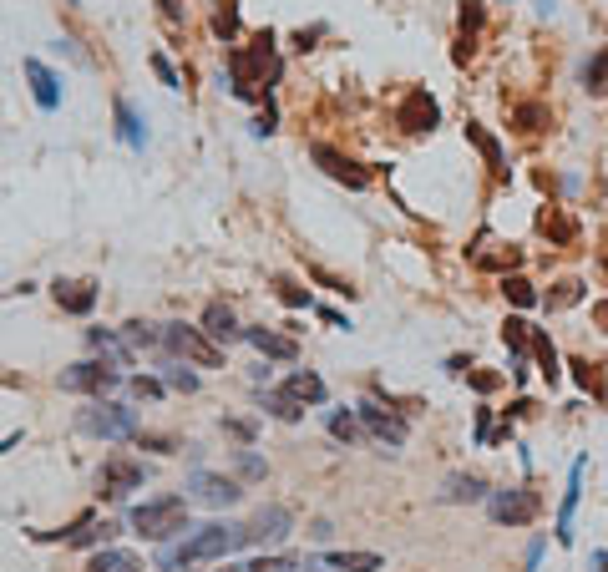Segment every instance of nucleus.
Masks as SVG:
<instances>
[{
    "label": "nucleus",
    "mask_w": 608,
    "mask_h": 572,
    "mask_svg": "<svg viewBox=\"0 0 608 572\" xmlns=\"http://www.w3.org/2000/svg\"><path fill=\"white\" fill-rule=\"evenodd\" d=\"M234 547H244V526H223V522H213V526H198V532H193V537H187L178 552L162 557V562H168V568H198V562L229 557Z\"/></svg>",
    "instance_id": "obj_1"
},
{
    "label": "nucleus",
    "mask_w": 608,
    "mask_h": 572,
    "mask_svg": "<svg viewBox=\"0 0 608 572\" xmlns=\"http://www.w3.org/2000/svg\"><path fill=\"white\" fill-rule=\"evenodd\" d=\"M132 526H137L142 537L168 542L172 532H183V526H187V507H183V496H153V502L132 507Z\"/></svg>",
    "instance_id": "obj_2"
},
{
    "label": "nucleus",
    "mask_w": 608,
    "mask_h": 572,
    "mask_svg": "<svg viewBox=\"0 0 608 572\" xmlns=\"http://www.w3.org/2000/svg\"><path fill=\"white\" fill-rule=\"evenodd\" d=\"M487 511H492V522L502 526H528L537 511H543V496L532 492V486H507V492H487Z\"/></svg>",
    "instance_id": "obj_3"
},
{
    "label": "nucleus",
    "mask_w": 608,
    "mask_h": 572,
    "mask_svg": "<svg viewBox=\"0 0 608 572\" xmlns=\"http://www.w3.org/2000/svg\"><path fill=\"white\" fill-rule=\"evenodd\" d=\"M142 481H147V466H142L137 456H127V451H112L107 461H102V481H96V486H102L107 502H122L127 492H137Z\"/></svg>",
    "instance_id": "obj_4"
},
{
    "label": "nucleus",
    "mask_w": 608,
    "mask_h": 572,
    "mask_svg": "<svg viewBox=\"0 0 608 572\" xmlns=\"http://www.w3.org/2000/svg\"><path fill=\"white\" fill-rule=\"evenodd\" d=\"M162 344H168L172 355H183V360H193V365H223V344H213L203 329H193V325H168L162 329Z\"/></svg>",
    "instance_id": "obj_5"
},
{
    "label": "nucleus",
    "mask_w": 608,
    "mask_h": 572,
    "mask_svg": "<svg viewBox=\"0 0 608 572\" xmlns=\"http://www.w3.org/2000/svg\"><path fill=\"white\" fill-rule=\"evenodd\" d=\"M81 431L102 435V441H127V435H137V416L112 401H96L92 410H81Z\"/></svg>",
    "instance_id": "obj_6"
},
{
    "label": "nucleus",
    "mask_w": 608,
    "mask_h": 572,
    "mask_svg": "<svg viewBox=\"0 0 608 572\" xmlns=\"http://www.w3.org/2000/svg\"><path fill=\"white\" fill-rule=\"evenodd\" d=\"M122 385V375L102 365V360H81L71 370H62V390H77V395H107V390Z\"/></svg>",
    "instance_id": "obj_7"
},
{
    "label": "nucleus",
    "mask_w": 608,
    "mask_h": 572,
    "mask_svg": "<svg viewBox=\"0 0 608 572\" xmlns=\"http://www.w3.org/2000/svg\"><path fill=\"white\" fill-rule=\"evenodd\" d=\"M289 526H295V517H289V507H264L254 511V522L244 526V547H274V542L289 537Z\"/></svg>",
    "instance_id": "obj_8"
},
{
    "label": "nucleus",
    "mask_w": 608,
    "mask_h": 572,
    "mask_svg": "<svg viewBox=\"0 0 608 572\" xmlns=\"http://www.w3.org/2000/svg\"><path fill=\"white\" fill-rule=\"evenodd\" d=\"M314 162H320V168L329 172V178H335V183H345V187H371V172L360 168L355 157H345V153H335V147H329V142H314Z\"/></svg>",
    "instance_id": "obj_9"
},
{
    "label": "nucleus",
    "mask_w": 608,
    "mask_h": 572,
    "mask_svg": "<svg viewBox=\"0 0 608 572\" xmlns=\"http://www.w3.org/2000/svg\"><path fill=\"white\" fill-rule=\"evenodd\" d=\"M396 122L405 127V132H431V127L441 122V107L431 102V92H405V102H401V112H396Z\"/></svg>",
    "instance_id": "obj_10"
},
{
    "label": "nucleus",
    "mask_w": 608,
    "mask_h": 572,
    "mask_svg": "<svg viewBox=\"0 0 608 572\" xmlns=\"http://www.w3.org/2000/svg\"><path fill=\"white\" fill-rule=\"evenodd\" d=\"M360 426H365L375 441H386V446H405V435H411V431H405V420L396 416V410H380L375 401L360 405Z\"/></svg>",
    "instance_id": "obj_11"
},
{
    "label": "nucleus",
    "mask_w": 608,
    "mask_h": 572,
    "mask_svg": "<svg viewBox=\"0 0 608 572\" xmlns=\"http://www.w3.org/2000/svg\"><path fill=\"white\" fill-rule=\"evenodd\" d=\"M187 492H198L208 507H234L238 496V481H229V477H213V471H193V481H187Z\"/></svg>",
    "instance_id": "obj_12"
},
{
    "label": "nucleus",
    "mask_w": 608,
    "mask_h": 572,
    "mask_svg": "<svg viewBox=\"0 0 608 572\" xmlns=\"http://www.w3.org/2000/svg\"><path fill=\"white\" fill-rule=\"evenodd\" d=\"M56 304H62L66 314H92L96 310V284L92 278H56Z\"/></svg>",
    "instance_id": "obj_13"
},
{
    "label": "nucleus",
    "mask_w": 608,
    "mask_h": 572,
    "mask_svg": "<svg viewBox=\"0 0 608 572\" xmlns=\"http://www.w3.org/2000/svg\"><path fill=\"white\" fill-rule=\"evenodd\" d=\"M279 395H284V401H295V405H325V401H329L325 380H320L314 370H295V375L279 385Z\"/></svg>",
    "instance_id": "obj_14"
},
{
    "label": "nucleus",
    "mask_w": 608,
    "mask_h": 572,
    "mask_svg": "<svg viewBox=\"0 0 608 572\" xmlns=\"http://www.w3.org/2000/svg\"><path fill=\"white\" fill-rule=\"evenodd\" d=\"M26 77H31V92H36V102H41V107H46V112L62 107V81H56V71H51L46 62L26 56Z\"/></svg>",
    "instance_id": "obj_15"
},
{
    "label": "nucleus",
    "mask_w": 608,
    "mask_h": 572,
    "mask_svg": "<svg viewBox=\"0 0 608 572\" xmlns=\"http://www.w3.org/2000/svg\"><path fill=\"white\" fill-rule=\"evenodd\" d=\"M244 340H249L264 360H295V355H299V344L289 340V335H274V329H264V325H259V329H244Z\"/></svg>",
    "instance_id": "obj_16"
},
{
    "label": "nucleus",
    "mask_w": 608,
    "mask_h": 572,
    "mask_svg": "<svg viewBox=\"0 0 608 572\" xmlns=\"http://www.w3.org/2000/svg\"><path fill=\"white\" fill-rule=\"evenodd\" d=\"M583 471H588V461L573 466V477H568V492H562V511H558V542L568 547L573 542V511H578V492H583Z\"/></svg>",
    "instance_id": "obj_17"
},
{
    "label": "nucleus",
    "mask_w": 608,
    "mask_h": 572,
    "mask_svg": "<svg viewBox=\"0 0 608 572\" xmlns=\"http://www.w3.org/2000/svg\"><path fill=\"white\" fill-rule=\"evenodd\" d=\"M203 335H208L213 344H219V340L229 344V340H238L244 329H238V319H234L229 304H208V310H203Z\"/></svg>",
    "instance_id": "obj_18"
},
{
    "label": "nucleus",
    "mask_w": 608,
    "mask_h": 572,
    "mask_svg": "<svg viewBox=\"0 0 608 572\" xmlns=\"http://www.w3.org/2000/svg\"><path fill=\"white\" fill-rule=\"evenodd\" d=\"M87 572H147V568H142V557H137V552H122V547H102V552H92Z\"/></svg>",
    "instance_id": "obj_19"
},
{
    "label": "nucleus",
    "mask_w": 608,
    "mask_h": 572,
    "mask_svg": "<svg viewBox=\"0 0 608 572\" xmlns=\"http://www.w3.org/2000/svg\"><path fill=\"white\" fill-rule=\"evenodd\" d=\"M117 132H122L127 147H147V122L137 117L132 102H117Z\"/></svg>",
    "instance_id": "obj_20"
},
{
    "label": "nucleus",
    "mask_w": 608,
    "mask_h": 572,
    "mask_svg": "<svg viewBox=\"0 0 608 572\" xmlns=\"http://www.w3.org/2000/svg\"><path fill=\"white\" fill-rule=\"evenodd\" d=\"M482 496H487L482 477H446V486H441V502H482Z\"/></svg>",
    "instance_id": "obj_21"
},
{
    "label": "nucleus",
    "mask_w": 608,
    "mask_h": 572,
    "mask_svg": "<svg viewBox=\"0 0 608 572\" xmlns=\"http://www.w3.org/2000/svg\"><path fill=\"white\" fill-rule=\"evenodd\" d=\"M87 340H92V350H102V355H107L112 365H127V360H132V344L117 340L112 329H87Z\"/></svg>",
    "instance_id": "obj_22"
},
{
    "label": "nucleus",
    "mask_w": 608,
    "mask_h": 572,
    "mask_svg": "<svg viewBox=\"0 0 608 572\" xmlns=\"http://www.w3.org/2000/svg\"><path fill=\"white\" fill-rule=\"evenodd\" d=\"M467 137L477 142V153L487 157V168L492 172H502L507 168V157H502V147H497V137H492V132H487V127H477V122H467Z\"/></svg>",
    "instance_id": "obj_23"
},
{
    "label": "nucleus",
    "mask_w": 608,
    "mask_h": 572,
    "mask_svg": "<svg viewBox=\"0 0 608 572\" xmlns=\"http://www.w3.org/2000/svg\"><path fill=\"white\" fill-rule=\"evenodd\" d=\"M325 562L340 572H380V552H329Z\"/></svg>",
    "instance_id": "obj_24"
},
{
    "label": "nucleus",
    "mask_w": 608,
    "mask_h": 572,
    "mask_svg": "<svg viewBox=\"0 0 608 572\" xmlns=\"http://www.w3.org/2000/svg\"><path fill=\"white\" fill-rule=\"evenodd\" d=\"M528 350L537 355V365H543V375H547V385H553V380H558V350H553V340H547L543 329H532Z\"/></svg>",
    "instance_id": "obj_25"
},
{
    "label": "nucleus",
    "mask_w": 608,
    "mask_h": 572,
    "mask_svg": "<svg viewBox=\"0 0 608 572\" xmlns=\"http://www.w3.org/2000/svg\"><path fill=\"white\" fill-rule=\"evenodd\" d=\"M107 532H112L107 522H96V517H81V522L66 532V542H71V547H96V542L107 537Z\"/></svg>",
    "instance_id": "obj_26"
},
{
    "label": "nucleus",
    "mask_w": 608,
    "mask_h": 572,
    "mask_svg": "<svg viewBox=\"0 0 608 572\" xmlns=\"http://www.w3.org/2000/svg\"><path fill=\"white\" fill-rule=\"evenodd\" d=\"M583 87H588L593 96H604V92H608V46H604V51H593V62L583 66Z\"/></svg>",
    "instance_id": "obj_27"
},
{
    "label": "nucleus",
    "mask_w": 608,
    "mask_h": 572,
    "mask_svg": "<svg viewBox=\"0 0 608 572\" xmlns=\"http://www.w3.org/2000/svg\"><path fill=\"white\" fill-rule=\"evenodd\" d=\"M502 340L512 344L517 365H528V340H532V325H528V319H507V325H502Z\"/></svg>",
    "instance_id": "obj_28"
},
{
    "label": "nucleus",
    "mask_w": 608,
    "mask_h": 572,
    "mask_svg": "<svg viewBox=\"0 0 608 572\" xmlns=\"http://www.w3.org/2000/svg\"><path fill=\"white\" fill-rule=\"evenodd\" d=\"M502 294L512 299L517 310H532V304H537V289H532V284H528V278H522V274L502 278Z\"/></svg>",
    "instance_id": "obj_29"
},
{
    "label": "nucleus",
    "mask_w": 608,
    "mask_h": 572,
    "mask_svg": "<svg viewBox=\"0 0 608 572\" xmlns=\"http://www.w3.org/2000/svg\"><path fill=\"white\" fill-rule=\"evenodd\" d=\"M568 370H573V380H578L583 390H593V395H608V385H604V375H598V365H588V360H573Z\"/></svg>",
    "instance_id": "obj_30"
},
{
    "label": "nucleus",
    "mask_w": 608,
    "mask_h": 572,
    "mask_svg": "<svg viewBox=\"0 0 608 572\" xmlns=\"http://www.w3.org/2000/svg\"><path fill=\"white\" fill-rule=\"evenodd\" d=\"M578 299H583V284H578V278H562V284H553V294H547V310H568Z\"/></svg>",
    "instance_id": "obj_31"
},
{
    "label": "nucleus",
    "mask_w": 608,
    "mask_h": 572,
    "mask_svg": "<svg viewBox=\"0 0 608 572\" xmlns=\"http://www.w3.org/2000/svg\"><path fill=\"white\" fill-rule=\"evenodd\" d=\"M543 233H547V238H558V244H568V238L578 233V223L568 213H553V208H547V213H543Z\"/></svg>",
    "instance_id": "obj_32"
},
{
    "label": "nucleus",
    "mask_w": 608,
    "mask_h": 572,
    "mask_svg": "<svg viewBox=\"0 0 608 572\" xmlns=\"http://www.w3.org/2000/svg\"><path fill=\"white\" fill-rule=\"evenodd\" d=\"M329 435H335V441H345V446H350V441H360L355 416H350V410H329Z\"/></svg>",
    "instance_id": "obj_33"
},
{
    "label": "nucleus",
    "mask_w": 608,
    "mask_h": 572,
    "mask_svg": "<svg viewBox=\"0 0 608 572\" xmlns=\"http://www.w3.org/2000/svg\"><path fill=\"white\" fill-rule=\"evenodd\" d=\"M244 572H304V562L299 557H254Z\"/></svg>",
    "instance_id": "obj_34"
},
{
    "label": "nucleus",
    "mask_w": 608,
    "mask_h": 572,
    "mask_svg": "<svg viewBox=\"0 0 608 572\" xmlns=\"http://www.w3.org/2000/svg\"><path fill=\"white\" fill-rule=\"evenodd\" d=\"M264 410H274V416H279V420H299V416H304V405L284 401L279 390H264Z\"/></svg>",
    "instance_id": "obj_35"
},
{
    "label": "nucleus",
    "mask_w": 608,
    "mask_h": 572,
    "mask_svg": "<svg viewBox=\"0 0 608 572\" xmlns=\"http://www.w3.org/2000/svg\"><path fill=\"white\" fill-rule=\"evenodd\" d=\"M213 31H219V36H238V5H234V0H223L219 11H213Z\"/></svg>",
    "instance_id": "obj_36"
},
{
    "label": "nucleus",
    "mask_w": 608,
    "mask_h": 572,
    "mask_svg": "<svg viewBox=\"0 0 608 572\" xmlns=\"http://www.w3.org/2000/svg\"><path fill=\"white\" fill-rule=\"evenodd\" d=\"M279 299L289 310H310V289H299L295 278H279Z\"/></svg>",
    "instance_id": "obj_37"
},
{
    "label": "nucleus",
    "mask_w": 608,
    "mask_h": 572,
    "mask_svg": "<svg viewBox=\"0 0 608 572\" xmlns=\"http://www.w3.org/2000/svg\"><path fill=\"white\" fill-rule=\"evenodd\" d=\"M122 340H127V344H142V350H147V344H157L162 335H153V329L142 325V319H132V325H122Z\"/></svg>",
    "instance_id": "obj_38"
},
{
    "label": "nucleus",
    "mask_w": 608,
    "mask_h": 572,
    "mask_svg": "<svg viewBox=\"0 0 608 572\" xmlns=\"http://www.w3.org/2000/svg\"><path fill=\"white\" fill-rule=\"evenodd\" d=\"M543 122H547L543 107H517V127H522V132H543Z\"/></svg>",
    "instance_id": "obj_39"
},
{
    "label": "nucleus",
    "mask_w": 608,
    "mask_h": 572,
    "mask_svg": "<svg viewBox=\"0 0 608 572\" xmlns=\"http://www.w3.org/2000/svg\"><path fill=\"white\" fill-rule=\"evenodd\" d=\"M467 380H471V390H482V395H492V390L502 385V375H492V370H467Z\"/></svg>",
    "instance_id": "obj_40"
},
{
    "label": "nucleus",
    "mask_w": 608,
    "mask_h": 572,
    "mask_svg": "<svg viewBox=\"0 0 608 572\" xmlns=\"http://www.w3.org/2000/svg\"><path fill=\"white\" fill-rule=\"evenodd\" d=\"M132 395H137V401H157V395H162V380H147V375H137V380H132Z\"/></svg>",
    "instance_id": "obj_41"
},
{
    "label": "nucleus",
    "mask_w": 608,
    "mask_h": 572,
    "mask_svg": "<svg viewBox=\"0 0 608 572\" xmlns=\"http://www.w3.org/2000/svg\"><path fill=\"white\" fill-rule=\"evenodd\" d=\"M168 385H172V390H198V375H193V370H178V365H172V370H168Z\"/></svg>",
    "instance_id": "obj_42"
},
{
    "label": "nucleus",
    "mask_w": 608,
    "mask_h": 572,
    "mask_svg": "<svg viewBox=\"0 0 608 572\" xmlns=\"http://www.w3.org/2000/svg\"><path fill=\"white\" fill-rule=\"evenodd\" d=\"M153 71L162 77V87H183V81H178V71H172V62H168V56H153Z\"/></svg>",
    "instance_id": "obj_43"
},
{
    "label": "nucleus",
    "mask_w": 608,
    "mask_h": 572,
    "mask_svg": "<svg viewBox=\"0 0 608 572\" xmlns=\"http://www.w3.org/2000/svg\"><path fill=\"white\" fill-rule=\"evenodd\" d=\"M238 471H244V477H264V461H259L254 451H238Z\"/></svg>",
    "instance_id": "obj_44"
},
{
    "label": "nucleus",
    "mask_w": 608,
    "mask_h": 572,
    "mask_svg": "<svg viewBox=\"0 0 608 572\" xmlns=\"http://www.w3.org/2000/svg\"><path fill=\"white\" fill-rule=\"evenodd\" d=\"M223 431L238 435V441H254V420H223Z\"/></svg>",
    "instance_id": "obj_45"
},
{
    "label": "nucleus",
    "mask_w": 608,
    "mask_h": 572,
    "mask_svg": "<svg viewBox=\"0 0 608 572\" xmlns=\"http://www.w3.org/2000/svg\"><path fill=\"white\" fill-rule=\"evenodd\" d=\"M477 441H492V416L487 410H477Z\"/></svg>",
    "instance_id": "obj_46"
},
{
    "label": "nucleus",
    "mask_w": 608,
    "mask_h": 572,
    "mask_svg": "<svg viewBox=\"0 0 608 572\" xmlns=\"http://www.w3.org/2000/svg\"><path fill=\"white\" fill-rule=\"evenodd\" d=\"M593 319H598V329H608V299H598V304H593Z\"/></svg>",
    "instance_id": "obj_47"
},
{
    "label": "nucleus",
    "mask_w": 608,
    "mask_h": 572,
    "mask_svg": "<svg viewBox=\"0 0 608 572\" xmlns=\"http://www.w3.org/2000/svg\"><path fill=\"white\" fill-rule=\"evenodd\" d=\"M162 16H168V21H178V0H162Z\"/></svg>",
    "instance_id": "obj_48"
},
{
    "label": "nucleus",
    "mask_w": 608,
    "mask_h": 572,
    "mask_svg": "<svg viewBox=\"0 0 608 572\" xmlns=\"http://www.w3.org/2000/svg\"><path fill=\"white\" fill-rule=\"evenodd\" d=\"M537 11H543V16H553V11H558V5H553V0H537Z\"/></svg>",
    "instance_id": "obj_49"
},
{
    "label": "nucleus",
    "mask_w": 608,
    "mask_h": 572,
    "mask_svg": "<svg viewBox=\"0 0 608 572\" xmlns=\"http://www.w3.org/2000/svg\"><path fill=\"white\" fill-rule=\"evenodd\" d=\"M223 572H244V568H223Z\"/></svg>",
    "instance_id": "obj_50"
},
{
    "label": "nucleus",
    "mask_w": 608,
    "mask_h": 572,
    "mask_svg": "<svg viewBox=\"0 0 608 572\" xmlns=\"http://www.w3.org/2000/svg\"><path fill=\"white\" fill-rule=\"evenodd\" d=\"M604 278H608V259H604Z\"/></svg>",
    "instance_id": "obj_51"
},
{
    "label": "nucleus",
    "mask_w": 608,
    "mask_h": 572,
    "mask_svg": "<svg viewBox=\"0 0 608 572\" xmlns=\"http://www.w3.org/2000/svg\"><path fill=\"white\" fill-rule=\"evenodd\" d=\"M502 5H507V0H502Z\"/></svg>",
    "instance_id": "obj_52"
}]
</instances>
